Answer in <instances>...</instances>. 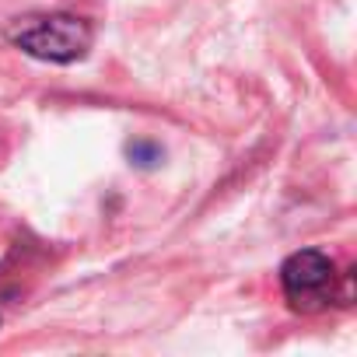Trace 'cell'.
Listing matches in <instances>:
<instances>
[{"label": "cell", "instance_id": "cell-1", "mask_svg": "<svg viewBox=\"0 0 357 357\" xmlns=\"http://www.w3.org/2000/svg\"><path fill=\"white\" fill-rule=\"evenodd\" d=\"M4 39L46 63H77L88 56L95 32L77 15H22L8 22Z\"/></svg>", "mask_w": 357, "mask_h": 357}, {"label": "cell", "instance_id": "cell-2", "mask_svg": "<svg viewBox=\"0 0 357 357\" xmlns=\"http://www.w3.org/2000/svg\"><path fill=\"white\" fill-rule=\"evenodd\" d=\"M340 273H336V263L319 252V249H301L294 252L284 266H280V287H284V298L294 312L301 315H312V312H322L329 308L340 291Z\"/></svg>", "mask_w": 357, "mask_h": 357}]
</instances>
